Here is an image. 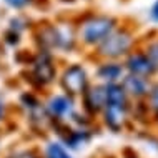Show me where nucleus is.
<instances>
[{
    "mask_svg": "<svg viewBox=\"0 0 158 158\" xmlns=\"http://www.w3.org/2000/svg\"><path fill=\"white\" fill-rule=\"evenodd\" d=\"M5 2L8 3L10 7H15V8H20V7H23V5H27L30 0H5Z\"/></svg>",
    "mask_w": 158,
    "mask_h": 158,
    "instance_id": "obj_16",
    "label": "nucleus"
},
{
    "mask_svg": "<svg viewBox=\"0 0 158 158\" xmlns=\"http://www.w3.org/2000/svg\"><path fill=\"white\" fill-rule=\"evenodd\" d=\"M122 75V67L115 65V63H106L98 70V77L103 80H108L110 83H113L117 78H120Z\"/></svg>",
    "mask_w": 158,
    "mask_h": 158,
    "instance_id": "obj_10",
    "label": "nucleus"
},
{
    "mask_svg": "<svg viewBox=\"0 0 158 158\" xmlns=\"http://www.w3.org/2000/svg\"><path fill=\"white\" fill-rule=\"evenodd\" d=\"M150 105H152L153 110L158 112V85H155L150 90Z\"/></svg>",
    "mask_w": 158,
    "mask_h": 158,
    "instance_id": "obj_14",
    "label": "nucleus"
},
{
    "mask_svg": "<svg viewBox=\"0 0 158 158\" xmlns=\"http://www.w3.org/2000/svg\"><path fill=\"white\" fill-rule=\"evenodd\" d=\"M48 110L53 117H67L73 112V105H72V100L67 97H53L48 103Z\"/></svg>",
    "mask_w": 158,
    "mask_h": 158,
    "instance_id": "obj_8",
    "label": "nucleus"
},
{
    "mask_svg": "<svg viewBox=\"0 0 158 158\" xmlns=\"http://www.w3.org/2000/svg\"><path fill=\"white\" fill-rule=\"evenodd\" d=\"M47 158H72L65 152V148L58 143H50L47 147Z\"/></svg>",
    "mask_w": 158,
    "mask_h": 158,
    "instance_id": "obj_11",
    "label": "nucleus"
},
{
    "mask_svg": "<svg viewBox=\"0 0 158 158\" xmlns=\"http://www.w3.org/2000/svg\"><path fill=\"white\" fill-rule=\"evenodd\" d=\"M87 138H88V136L85 135L83 131H75V133L72 135L70 138L67 140V142L70 143V147H78V145H82V143H83Z\"/></svg>",
    "mask_w": 158,
    "mask_h": 158,
    "instance_id": "obj_12",
    "label": "nucleus"
},
{
    "mask_svg": "<svg viewBox=\"0 0 158 158\" xmlns=\"http://www.w3.org/2000/svg\"><path fill=\"white\" fill-rule=\"evenodd\" d=\"M32 75H33V80H37L40 85H45V83H50L53 80V75H55V68L50 62L48 55H38V58L33 62V70H32Z\"/></svg>",
    "mask_w": 158,
    "mask_h": 158,
    "instance_id": "obj_5",
    "label": "nucleus"
},
{
    "mask_svg": "<svg viewBox=\"0 0 158 158\" xmlns=\"http://www.w3.org/2000/svg\"><path fill=\"white\" fill-rule=\"evenodd\" d=\"M152 19L155 20V22H158V0H156L155 5H153V8H152Z\"/></svg>",
    "mask_w": 158,
    "mask_h": 158,
    "instance_id": "obj_17",
    "label": "nucleus"
},
{
    "mask_svg": "<svg viewBox=\"0 0 158 158\" xmlns=\"http://www.w3.org/2000/svg\"><path fill=\"white\" fill-rule=\"evenodd\" d=\"M113 28V20L105 19V17H98L90 22L85 23L83 27V40L87 44H97V42L105 40L106 37L112 33Z\"/></svg>",
    "mask_w": 158,
    "mask_h": 158,
    "instance_id": "obj_2",
    "label": "nucleus"
},
{
    "mask_svg": "<svg viewBox=\"0 0 158 158\" xmlns=\"http://www.w3.org/2000/svg\"><path fill=\"white\" fill-rule=\"evenodd\" d=\"M7 158H38L33 152H27V150H23V152H15V153H12V155H8Z\"/></svg>",
    "mask_w": 158,
    "mask_h": 158,
    "instance_id": "obj_15",
    "label": "nucleus"
},
{
    "mask_svg": "<svg viewBox=\"0 0 158 158\" xmlns=\"http://www.w3.org/2000/svg\"><path fill=\"white\" fill-rule=\"evenodd\" d=\"M85 106L90 112H98L105 106V88H92V90L85 92Z\"/></svg>",
    "mask_w": 158,
    "mask_h": 158,
    "instance_id": "obj_7",
    "label": "nucleus"
},
{
    "mask_svg": "<svg viewBox=\"0 0 158 158\" xmlns=\"http://www.w3.org/2000/svg\"><path fill=\"white\" fill-rule=\"evenodd\" d=\"M123 90L125 93H131L133 97H143L148 93V87H147V82L142 78V77H136V75H130L125 78L123 82Z\"/></svg>",
    "mask_w": 158,
    "mask_h": 158,
    "instance_id": "obj_9",
    "label": "nucleus"
},
{
    "mask_svg": "<svg viewBox=\"0 0 158 158\" xmlns=\"http://www.w3.org/2000/svg\"><path fill=\"white\" fill-rule=\"evenodd\" d=\"M127 65L130 68L131 75H136V77H147L155 70V67L152 65V62L148 60V57L147 55H142V53L131 55Z\"/></svg>",
    "mask_w": 158,
    "mask_h": 158,
    "instance_id": "obj_6",
    "label": "nucleus"
},
{
    "mask_svg": "<svg viewBox=\"0 0 158 158\" xmlns=\"http://www.w3.org/2000/svg\"><path fill=\"white\" fill-rule=\"evenodd\" d=\"M128 47H130V35L125 32H117L110 33L105 40H102L100 52L106 57H118L127 52Z\"/></svg>",
    "mask_w": 158,
    "mask_h": 158,
    "instance_id": "obj_4",
    "label": "nucleus"
},
{
    "mask_svg": "<svg viewBox=\"0 0 158 158\" xmlns=\"http://www.w3.org/2000/svg\"><path fill=\"white\" fill-rule=\"evenodd\" d=\"M87 73L80 65H73L67 68L65 73L62 77V87L65 88V92L72 93V95H78V93H85L87 88Z\"/></svg>",
    "mask_w": 158,
    "mask_h": 158,
    "instance_id": "obj_3",
    "label": "nucleus"
},
{
    "mask_svg": "<svg viewBox=\"0 0 158 158\" xmlns=\"http://www.w3.org/2000/svg\"><path fill=\"white\" fill-rule=\"evenodd\" d=\"M127 118V97L120 85L108 83L105 87V122L112 130L122 128Z\"/></svg>",
    "mask_w": 158,
    "mask_h": 158,
    "instance_id": "obj_1",
    "label": "nucleus"
},
{
    "mask_svg": "<svg viewBox=\"0 0 158 158\" xmlns=\"http://www.w3.org/2000/svg\"><path fill=\"white\" fill-rule=\"evenodd\" d=\"M2 118H3V105L0 103V120H2Z\"/></svg>",
    "mask_w": 158,
    "mask_h": 158,
    "instance_id": "obj_18",
    "label": "nucleus"
},
{
    "mask_svg": "<svg viewBox=\"0 0 158 158\" xmlns=\"http://www.w3.org/2000/svg\"><path fill=\"white\" fill-rule=\"evenodd\" d=\"M148 60L152 62L153 67H158V44L150 47V52H148Z\"/></svg>",
    "mask_w": 158,
    "mask_h": 158,
    "instance_id": "obj_13",
    "label": "nucleus"
}]
</instances>
